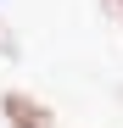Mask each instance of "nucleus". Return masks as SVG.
I'll return each mask as SVG.
<instances>
[{
  "mask_svg": "<svg viewBox=\"0 0 123 128\" xmlns=\"http://www.w3.org/2000/svg\"><path fill=\"white\" fill-rule=\"evenodd\" d=\"M101 11H106V22L123 34V0H101Z\"/></svg>",
  "mask_w": 123,
  "mask_h": 128,
  "instance_id": "f03ea898",
  "label": "nucleus"
},
{
  "mask_svg": "<svg viewBox=\"0 0 123 128\" xmlns=\"http://www.w3.org/2000/svg\"><path fill=\"white\" fill-rule=\"evenodd\" d=\"M0 117H6V128H56V112L39 95H28V89H6L0 95Z\"/></svg>",
  "mask_w": 123,
  "mask_h": 128,
  "instance_id": "f257e3e1",
  "label": "nucleus"
}]
</instances>
